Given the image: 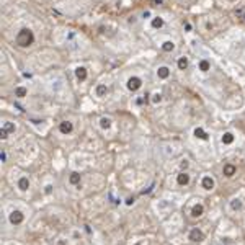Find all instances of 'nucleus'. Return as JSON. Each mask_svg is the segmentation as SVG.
<instances>
[{"label":"nucleus","mask_w":245,"mask_h":245,"mask_svg":"<svg viewBox=\"0 0 245 245\" xmlns=\"http://www.w3.org/2000/svg\"><path fill=\"white\" fill-rule=\"evenodd\" d=\"M34 43V33L29 28H21L17 34V44L21 47H28Z\"/></svg>","instance_id":"1"},{"label":"nucleus","mask_w":245,"mask_h":245,"mask_svg":"<svg viewBox=\"0 0 245 245\" xmlns=\"http://www.w3.org/2000/svg\"><path fill=\"white\" fill-rule=\"evenodd\" d=\"M8 222L12 225H21L23 222H25V214H23V211H20V209H13V211L8 214Z\"/></svg>","instance_id":"2"},{"label":"nucleus","mask_w":245,"mask_h":245,"mask_svg":"<svg viewBox=\"0 0 245 245\" xmlns=\"http://www.w3.org/2000/svg\"><path fill=\"white\" fill-rule=\"evenodd\" d=\"M141 87H142V79L137 77V75H133V77L128 80V83H126V88H128L129 91H137Z\"/></svg>","instance_id":"3"},{"label":"nucleus","mask_w":245,"mask_h":245,"mask_svg":"<svg viewBox=\"0 0 245 245\" xmlns=\"http://www.w3.org/2000/svg\"><path fill=\"white\" fill-rule=\"evenodd\" d=\"M59 133L64 134V136L72 134L74 133V123H70V121H67V119L61 121V123H59Z\"/></svg>","instance_id":"4"},{"label":"nucleus","mask_w":245,"mask_h":245,"mask_svg":"<svg viewBox=\"0 0 245 245\" xmlns=\"http://www.w3.org/2000/svg\"><path fill=\"white\" fill-rule=\"evenodd\" d=\"M188 239H190L191 242H203L204 240V232L198 227H193L190 230V234H188Z\"/></svg>","instance_id":"5"},{"label":"nucleus","mask_w":245,"mask_h":245,"mask_svg":"<svg viewBox=\"0 0 245 245\" xmlns=\"http://www.w3.org/2000/svg\"><path fill=\"white\" fill-rule=\"evenodd\" d=\"M29 185H31V181H29V178L26 177V175H21L20 178L17 180V188L21 191V193L28 191L29 190Z\"/></svg>","instance_id":"6"},{"label":"nucleus","mask_w":245,"mask_h":245,"mask_svg":"<svg viewBox=\"0 0 245 245\" xmlns=\"http://www.w3.org/2000/svg\"><path fill=\"white\" fill-rule=\"evenodd\" d=\"M214 185H216V181H214V178H212L211 175H204L203 180H201V186H203V190H206V191L214 190Z\"/></svg>","instance_id":"7"},{"label":"nucleus","mask_w":245,"mask_h":245,"mask_svg":"<svg viewBox=\"0 0 245 245\" xmlns=\"http://www.w3.org/2000/svg\"><path fill=\"white\" fill-rule=\"evenodd\" d=\"M190 181H191V177H190V173L188 172H180L178 175H177V183H178L180 186H188L190 185Z\"/></svg>","instance_id":"8"},{"label":"nucleus","mask_w":245,"mask_h":245,"mask_svg":"<svg viewBox=\"0 0 245 245\" xmlns=\"http://www.w3.org/2000/svg\"><path fill=\"white\" fill-rule=\"evenodd\" d=\"M203 214H204V206L201 203H196L190 211V216L193 217V219H198V217H201Z\"/></svg>","instance_id":"9"},{"label":"nucleus","mask_w":245,"mask_h":245,"mask_svg":"<svg viewBox=\"0 0 245 245\" xmlns=\"http://www.w3.org/2000/svg\"><path fill=\"white\" fill-rule=\"evenodd\" d=\"M75 77H77V80H79V82H85V80L88 79V72H87V69H85V67H77V69H75Z\"/></svg>","instance_id":"10"},{"label":"nucleus","mask_w":245,"mask_h":245,"mask_svg":"<svg viewBox=\"0 0 245 245\" xmlns=\"http://www.w3.org/2000/svg\"><path fill=\"white\" fill-rule=\"evenodd\" d=\"M80 181H82V175H80L79 172H72V173L69 175V183H70L72 186H79Z\"/></svg>","instance_id":"11"},{"label":"nucleus","mask_w":245,"mask_h":245,"mask_svg":"<svg viewBox=\"0 0 245 245\" xmlns=\"http://www.w3.org/2000/svg\"><path fill=\"white\" fill-rule=\"evenodd\" d=\"M106 93H108V87L105 85V83H98L95 88V95L98 96V98H103V96H106Z\"/></svg>","instance_id":"12"},{"label":"nucleus","mask_w":245,"mask_h":245,"mask_svg":"<svg viewBox=\"0 0 245 245\" xmlns=\"http://www.w3.org/2000/svg\"><path fill=\"white\" fill-rule=\"evenodd\" d=\"M157 77H158V79H162V80L168 79V77H170V69H168L167 66L158 67V69H157Z\"/></svg>","instance_id":"13"},{"label":"nucleus","mask_w":245,"mask_h":245,"mask_svg":"<svg viewBox=\"0 0 245 245\" xmlns=\"http://www.w3.org/2000/svg\"><path fill=\"white\" fill-rule=\"evenodd\" d=\"M237 172V168L232 165V163H227V165H224V168H222V173L227 177V178H230V177H234Z\"/></svg>","instance_id":"14"},{"label":"nucleus","mask_w":245,"mask_h":245,"mask_svg":"<svg viewBox=\"0 0 245 245\" xmlns=\"http://www.w3.org/2000/svg\"><path fill=\"white\" fill-rule=\"evenodd\" d=\"M195 137H198V139H201V141H208L209 139L208 133H206L203 128H196L195 129Z\"/></svg>","instance_id":"15"},{"label":"nucleus","mask_w":245,"mask_h":245,"mask_svg":"<svg viewBox=\"0 0 245 245\" xmlns=\"http://www.w3.org/2000/svg\"><path fill=\"white\" fill-rule=\"evenodd\" d=\"M111 123H113V121L110 119V118H106V116L100 118V128L103 129V131H108V129H111Z\"/></svg>","instance_id":"16"},{"label":"nucleus","mask_w":245,"mask_h":245,"mask_svg":"<svg viewBox=\"0 0 245 245\" xmlns=\"http://www.w3.org/2000/svg\"><path fill=\"white\" fill-rule=\"evenodd\" d=\"M28 95V88L26 87H17L15 88V96L17 98H25Z\"/></svg>","instance_id":"17"},{"label":"nucleus","mask_w":245,"mask_h":245,"mask_svg":"<svg viewBox=\"0 0 245 245\" xmlns=\"http://www.w3.org/2000/svg\"><path fill=\"white\" fill-rule=\"evenodd\" d=\"M221 141H222V144H225V145L232 144V142H234V134H232V133H225V134H222Z\"/></svg>","instance_id":"18"},{"label":"nucleus","mask_w":245,"mask_h":245,"mask_svg":"<svg viewBox=\"0 0 245 245\" xmlns=\"http://www.w3.org/2000/svg\"><path fill=\"white\" fill-rule=\"evenodd\" d=\"M173 49H175V43H173V41H165V43H162V51H165V52H172Z\"/></svg>","instance_id":"19"},{"label":"nucleus","mask_w":245,"mask_h":245,"mask_svg":"<svg viewBox=\"0 0 245 245\" xmlns=\"http://www.w3.org/2000/svg\"><path fill=\"white\" fill-rule=\"evenodd\" d=\"M162 26H163V18H160V17L152 18V28L158 29V28H162Z\"/></svg>","instance_id":"20"},{"label":"nucleus","mask_w":245,"mask_h":245,"mask_svg":"<svg viewBox=\"0 0 245 245\" xmlns=\"http://www.w3.org/2000/svg\"><path fill=\"white\" fill-rule=\"evenodd\" d=\"M2 129H5V131H8L10 134L15 133V129H17V126L13 124V123H10V121H5L3 124H2Z\"/></svg>","instance_id":"21"},{"label":"nucleus","mask_w":245,"mask_h":245,"mask_svg":"<svg viewBox=\"0 0 245 245\" xmlns=\"http://www.w3.org/2000/svg\"><path fill=\"white\" fill-rule=\"evenodd\" d=\"M230 209H232V211H240L242 209V201L240 200H232V203H230Z\"/></svg>","instance_id":"22"},{"label":"nucleus","mask_w":245,"mask_h":245,"mask_svg":"<svg viewBox=\"0 0 245 245\" xmlns=\"http://www.w3.org/2000/svg\"><path fill=\"white\" fill-rule=\"evenodd\" d=\"M188 67V59L186 57H180L178 59V69L180 70H186Z\"/></svg>","instance_id":"23"},{"label":"nucleus","mask_w":245,"mask_h":245,"mask_svg":"<svg viewBox=\"0 0 245 245\" xmlns=\"http://www.w3.org/2000/svg\"><path fill=\"white\" fill-rule=\"evenodd\" d=\"M209 67H211V66H209V62L206 61V59L200 61V70H201V72H208V70H209Z\"/></svg>","instance_id":"24"},{"label":"nucleus","mask_w":245,"mask_h":245,"mask_svg":"<svg viewBox=\"0 0 245 245\" xmlns=\"http://www.w3.org/2000/svg\"><path fill=\"white\" fill-rule=\"evenodd\" d=\"M152 103L154 105H158L160 103V101H162V93H154V95H152Z\"/></svg>","instance_id":"25"},{"label":"nucleus","mask_w":245,"mask_h":245,"mask_svg":"<svg viewBox=\"0 0 245 245\" xmlns=\"http://www.w3.org/2000/svg\"><path fill=\"white\" fill-rule=\"evenodd\" d=\"M52 191H54V186H52L51 183H47L44 186V195H52Z\"/></svg>","instance_id":"26"},{"label":"nucleus","mask_w":245,"mask_h":245,"mask_svg":"<svg viewBox=\"0 0 245 245\" xmlns=\"http://www.w3.org/2000/svg\"><path fill=\"white\" fill-rule=\"evenodd\" d=\"M8 131H5V129H2V133H0V136H2V139H3V141H5V139H7V137H8Z\"/></svg>","instance_id":"27"},{"label":"nucleus","mask_w":245,"mask_h":245,"mask_svg":"<svg viewBox=\"0 0 245 245\" xmlns=\"http://www.w3.org/2000/svg\"><path fill=\"white\" fill-rule=\"evenodd\" d=\"M126 204H128V206H133V204H134V198H133V196H129L128 200H126Z\"/></svg>","instance_id":"28"},{"label":"nucleus","mask_w":245,"mask_h":245,"mask_svg":"<svg viewBox=\"0 0 245 245\" xmlns=\"http://www.w3.org/2000/svg\"><path fill=\"white\" fill-rule=\"evenodd\" d=\"M0 160H2V162H7V152H2V154H0Z\"/></svg>","instance_id":"29"},{"label":"nucleus","mask_w":245,"mask_h":245,"mask_svg":"<svg viewBox=\"0 0 245 245\" xmlns=\"http://www.w3.org/2000/svg\"><path fill=\"white\" fill-rule=\"evenodd\" d=\"M142 17H144V18H150V12H149V10L144 12V13H142Z\"/></svg>","instance_id":"30"},{"label":"nucleus","mask_w":245,"mask_h":245,"mask_svg":"<svg viewBox=\"0 0 245 245\" xmlns=\"http://www.w3.org/2000/svg\"><path fill=\"white\" fill-rule=\"evenodd\" d=\"M188 167V160H183V163H181V168H186Z\"/></svg>","instance_id":"31"},{"label":"nucleus","mask_w":245,"mask_h":245,"mask_svg":"<svg viewBox=\"0 0 245 245\" xmlns=\"http://www.w3.org/2000/svg\"><path fill=\"white\" fill-rule=\"evenodd\" d=\"M185 29H186V31H190V29H191V25H190V23H185Z\"/></svg>","instance_id":"32"},{"label":"nucleus","mask_w":245,"mask_h":245,"mask_svg":"<svg viewBox=\"0 0 245 245\" xmlns=\"http://www.w3.org/2000/svg\"><path fill=\"white\" fill-rule=\"evenodd\" d=\"M23 77H25V79H31V74H26V72H25V74H23Z\"/></svg>","instance_id":"33"}]
</instances>
